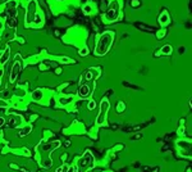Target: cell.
Here are the masks:
<instances>
[{"instance_id": "obj_13", "label": "cell", "mask_w": 192, "mask_h": 172, "mask_svg": "<svg viewBox=\"0 0 192 172\" xmlns=\"http://www.w3.org/2000/svg\"><path fill=\"white\" fill-rule=\"evenodd\" d=\"M95 107H96L95 102H94V100H90V102H88V105H87V108H88L90 110H92V109H94Z\"/></svg>"}, {"instance_id": "obj_19", "label": "cell", "mask_w": 192, "mask_h": 172, "mask_svg": "<svg viewBox=\"0 0 192 172\" xmlns=\"http://www.w3.org/2000/svg\"><path fill=\"white\" fill-rule=\"evenodd\" d=\"M118 110H119V112H122V110H123V103H119V108H118Z\"/></svg>"}, {"instance_id": "obj_21", "label": "cell", "mask_w": 192, "mask_h": 172, "mask_svg": "<svg viewBox=\"0 0 192 172\" xmlns=\"http://www.w3.org/2000/svg\"><path fill=\"white\" fill-rule=\"evenodd\" d=\"M3 75H4V71L0 68V78H1V76H3Z\"/></svg>"}, {"instance_id": "obj_23", "label": "cell", "mask_w": 192, "mask_h": 172, "mask_svg": "<svg viewBox=\"0 0 192 172\" xmlns=\"http://www.w3.org/2000/svg\"><path fill=\"white\" fill-rule=\"evenodd\" d=\"M57 172H62V167H60V168H58V171Z\"/></svg>"}, {"instance_id": "obj_8", "label": "cell", "mask_w": 192, "mask_h": 172, "mask_svg": "<svg viewBox=\"0 0 192 172\" xmlns=\"http://www.w3.org/2000/svg\"><path fill=\"white\" fill-rule=\"evenodd\" d=\"M9 53H10V49L7 48V50L4 52V54L1 55V57H0V63H1V64L7 63V60H8V58H9Z\"/></svg>"}, {"instance_id": "obj_18", "label": "cell", "mask_w": 192, "mask_h": 172, "mask_svg": "<svg viewBox=\"0 0 192 172\" xmlns=\"http://www.w3.org/2000/svg\"><path fill=\"white\" fill-rule=\"evenodd\" d=\"M4 125H5V118H4V117H0V127H3Z\"/></svg>"}, {"instance_id": "obj_2", "label": "cell", "mask_w": 192, "mask_h": 172, "mask_svg": "<svg viewBox=\"0 0 192 172\" xmlns=\"http://www.w3.org/2000/svg\"><path fill=\"white\" fill-rule=\"evenodd\" d=\"M94 157L91 154V151H86L85 155L78 161V170L77 172H86L94 166Z\"/></svg>"}, {"instance_id": "obj_9", "label": "cell", "mask_w": 192, "mask_h": 172, "mask_svg": "<svg viewBox=\"0 0 192 172\" xmlns=\"http://www.w3.org/2000/svg\"><path fill=\"white\" fill-rule=\"evenodd\" d=\"M159 22H160V24H163V26L168 23V22H169V16H168V13H163V14H161L160 18H159Z\"/></svg>"}, {"instance_id": "obj_12", "label": "cell", "mask_w": 192, "mask_h": 172, "mask_svg": "<svg viewBox=\"0 0 192 172\" xmlns=\"http://www.w3.org/2000/svg\"><path fill=\"white\" fill-rule=\"evenodd\" d=\"M8 26H9V27H16V26H17V18H16V17H14V18H13V17L9 18V19H8Z\"/></svg>"}, {"instance_id": "obj_5", "label": "cell", "mask_w": 192, "mask_h": 172, "mask_svg": "<svg viewBox=\"0 0 192 172\" xmlns=\"http://www.w3.org/2000/svg\"><path fill=\"white\" fill-rule=\"evenodd\" d=\"M117 17H118V7H117V3H113L112 8L106 12V19L108 21H115Z\"/></svg>"}, {"instance_id": "obj_15", "label": "cell", "mask_w": 192, "mask_h": 172, "mask_svg": "<svg viewBox=\"0 0 192 172\" xmlns=\"http://www.w3.org/2000/svg\"><path fill=\"white\" fill-rule=\"evenodd\" d=\"M85 78L87 80V81H88V80H91V78H92V73H91V71H88V72L86 73V76H85Z\"/></svg>"}, {"instance_id": "obj_3", "label": "cell", "mask_w": 192, "mask_h": 172, "mask_svg": "<svg viewBox=\"0 0 192 172\" xmlns=\"http://www.w3.org/2000/svg\"><path fill=\"white\" fill-rule=\"evenodd\" d=\"M108 109H109V102L104 99L101 102V107H100V113L97 116V119H96V123H97L99 126H101V125L105 123V114H106Z\"/></svg>"}, {"instance_id": "obj_20", "label": "cell", "mask_w": 192, "mask_h": 172, "mask_svg": "<svg viewBox=\"0 0 192 172\" xmlns=\"http://www.w3.org/2000/svg\"><path fill=\"white\" fill-rule=\"evenodd\" d=\"M85 11H86V12L88 13V12L91 11V7H90V5H86V7H85Z\"/></svg>"}, {"instance_id": "obj_7", "label": "cell", "mask_w": 192, "mask_h": 172, "mask_svg": "<svg viewBox=\"0 0 192 172\" xmlns=\"http://www.w3.org/2000/svg\"><path fill=\"white\" fill-rule=\"evenodd\" d=\"M42 97H44V93H42V90H40V89L35 90V91L32 93V99H33V100H36V102L41 100Z\"/></svg>"}, {"instance_id": "obj_1", "label": "cell", "mask_w": 192, "mask_h": 172, "mask_svg": "<svg viewBox=\"0 0 192 172\" xmlns=\"http://www.w3.org/2000/svg\"><path fill=\"white\" fill-rule=\"evenodd\" d=\"M112 41H113V33L112 32H105L99 40L97 46L95 49V54L96 55H104L109 50Z\"/></svg>"}, {"instance_id": "obj_17", "label": "cell", "mask_w": 192, "mask_h": 172, "mask_svg": "<svg viewBox=\"0 0 192 172\" xmlns=\"http://www.w3.org/2000/svg\"><path fill=\"white\" fill-rule=\"evenodd\" d=\"M87 53H88L87 48H85V49H82V50L79 52V54H81V55H87Z\"/></svg>"}, {"instance_id": "obj_11", "label": "cell", "mask_w": 192, "mask_h": 172, "mask_svg": "<svg viewBox=\"0 0 192 172\" xmlns=\"http://www.w3.org/2000/svg\"><path fill=\"white\" fill-rule=\"evenodd\" d=\"M160 53L164 54V55H169V54L172 53V46H170V45H164V46L161 48Z\"/></svg>"}, {"instance_id": "obj_16", "label": "cell", "mask_w": 192, "mask_h": 172, "mask_svg": "<svg viewBox=\"0 0 192 172\" xmlns=\"http://www.w3.org/2000/svg\"><path fill=\"white\" fill-rule=\"evenodd\" d=\"M42 166H44V167H46V168H49V167L51 166V161L49 159V161H46V162H44V163H42Z\"/></svg>"}, {"instance_id": "obj_22", "label": "cell", "mask_w": 192, "mask_h": 172, "mask_svg": "<svg viewBox=\"0 0 192 172\" xmlns=\"http://www.w3.org/2000/svg\"><path fill=\"white\" fill-rule=\"evenodd\" d=\"M67 172H73V168H69V170H68Z\"/></svg>"}, {"instance_id": "obj_6", "label": "cell", "mask_w": 192, "mask_h": 172, "mask_svg": "<svg viewBox=\"0 0 192 172\" xmlns=\"http://www.w3.org/2000/svg\"><path fill=\"white\" fill-rule=\"evenodd\" d=\"M78 94H79L81 98H86V97L90 94V87H88L86 84L81 85V86H79V90H78Z\"/></svg>"}, {"instance_id": "obj_14", "label": "cell", "mask_w": 192, "mask_h": 172, "mask_svg": "<svg viewBox=\"0 0 192 172\" xmlns=\"http://www.w3.org/2000/svg\"><path fill=\"white\" fill-rule=\"evenodd\" d=\"M131 5H132L133 8L134 7H140V1L138 0H132V1H131Z\"/></svg>"}, {"instance_id": "obj_10", "label": "cell", "mask_w": 192, "mask_h": 172, "mask_svg": "<svg viewBox=\"0 0 192 172\" xmlns=\"http://www.w3.org/2000/svg\"><path fill=\"white\" fill-rule=\"evenodd\" d=\"M29 132H31V126H26V127H24V129H22V130L18 132V136H19V138H22V136H26V135H28Z\"/></svg>"}, {"instance_id": "obj_4", "label": "cell", "mask_w": 192, "mask_h": 172, "mask_svg": "<svg viewBox=\"0 0 192 172\" xmlns=\"http://www.w3.org/2000/svg\"><path fill=\"white\" fill-rule=\"evenodd\" d=\"M21 68H22L21 62H19V60H17V62L13 64L12 71H10V82H14V81L17 80V77H18L19 72H21Z\"/></svg>"}]
</instances>
